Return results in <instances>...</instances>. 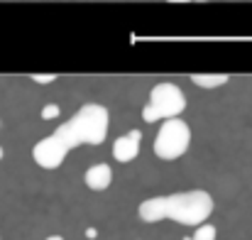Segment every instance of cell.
Instances as JSON below:
<instances>
[{"label":"cell","mask_w":252,"mask_h":240,"mask_svg":"<svg viewBox=\"0 0 252 240\" xmlns=\"http://www.w3.org/2000/svg\"><path fill=\"white\" fill-rule=\"evenodd\" d=\"M47 240H64V238H62V236H49Z\"/></svg>","instance_id":"4fadbf2b"},{"label":"cell","mask_w":252,"mask_h":240,"mask_svg":"<svg viewBox=\"0 0 252 240\" xmlns=\"http://www.w3.org/2000/svg\"><path fill=\"white\" fill-rule=\"evenodd\" d=\"M140 142H142V133L140 130H132V133H125L123 137L115 140L113 145V157L118 162H132L140 155Z\"/></svg>","instance_id":"5b68a950"},{"label":"cell","mask_w":252,"mask_h":240,"mask_svg":"<svg viewBox=\"0 0 252 240\" xmlns=\"http://www.w3.org/2000/svg\"><path fill=\"white\" fill-rule=\"evenodd\" d=\"M95 236H98V233H95V228H88V231H86V238H95Z\"/></svg>","instance_id":"7c38bea8"},{"label":"cell","mask_w":252,"mask_h":240,"mask_svg":"<svg viewBox=\"0 0 252 240\" xmlns=\"http://www.w3.org/2000/svg\"><path fill=\"white\" fill-rule=\"evenodd\" d=\"M191 145V128L181 120V118H171L164 120V125L157 133L155 140V155L159 160H179Z\"/></svg>","instance_id":"3957f363"},{"label":"cell","mask_w":252,"mask_h":240,"mask_svg":"<svg viewBox=\"0 0 252 240\" xmlns=\"http://www.w3.org/2000/svg\"><path fill=\"white\" fill-rule=\"evenodd\" d=\"M191 81L201 88H218L228 83V74H191Z\"/></svg>","instance_id":"ba28073f"},{"label":"cell","mask_w":252,"mask_h":240,"mask_svg":"<svg viewBox=\"0 0 252 240\" xmlns=\"http://www.w3.org/2000/svg\"><path fill=\"white\" fill-rule=\"evenodd\" d=\"M0 160H2V147H0Z\"/></svg>","instance_id":"5bb4252c"},{"label":"cell","mask_w":252,"mask_h":240,"mask_svg":"<svg viewBox=\"0 0 252 240\" xmlns=\"http://www.w3.org/2000/svg\"><path fill=\"white\" fill-rule=\"evenodd\" d=\"M147 108L155 113L157 120H171V118H179L186 108V98H184V91L176 86V83H157L152 91H150V103Z\"/></svg>","instance_id":"277c9868"},{"label":"cell","mask_w":252,"mask_h":240,"mask_svg":"<svg viewBox=\"0 0 252 240\" xmlns=\"http://www.w3.org/2000/svg\"><path fill=\"white\" fill-rule=\"evenodd\" d=\"M108 135V108L98 103H86L76 115L62 123L52 135L42 137L32 147V157L42 169L62 167L66 155L81 145H103Z\"/></svg>","instance_id":"6da1fadb"},{"label":"cell","mask_w":252,"mask_h":240,"mask_svg":"<svg viewBox=\"0 0 252 240\" xmlns=\"http://www.w3.org/2000/svg\"><path fill=\"white\" fill-rule=\"evenodd\" d=\"M164 201V218H171L181 226H203L206 218L213 213L216 204L213 196L203 189H191V191H179L162 196Z\"/></svg>","instance_id":"7a4b0ae2"},{"label":"cell","mask_w":252,"mask_h":240,"mask_svg":"<svg viewBox=\"0 0 252 240\" xmlns=\"http://www.w3.org/2000/svg\"><path fill=\"white\" fill-rule=\"evenodd\" d=\"M137 213H140V218H142L145 223L164 221V201H162V196H155V199L142 201L140 208H137Z\"/></svg>","instance_id":"52a82bcc"},{"label":"cell","mask_w":252,"mask_h":240,"mask_svg":"<svg viewBox=\"0 0 252 240\" xmlns=\"http://www.w3.org/2000/svg\"><path fill=\"white\" fill-rule=\"evenodd\" d=\"M193 240H216V226H211V223L198 226L193 233Z\"/></svg>","instance_id":"9c48e42d"},{"label":"cell","mask_w":252,"mask_h":240,"mask_svg":"<svg viewBox=\"0 0 252 240\" xmlns=\"http://www.w3.org/2000/svg\"><path fill=\"white\" fill-rule=\"evenodd\" d=\"M54 79H57L54 74H32V81H34V83H52Z\"/></svg>","instance_id":"8fae6325"},{"label":"cell","mask_w":252,"mask_h":240,"mask_svg":"<svg viewBox=\"0 0 252 240\" xmlns=\"http://www.w3.org/2000/svg\"><path fill=\"white\" fill-rule=\"evenodd\" d=\"M86 186L88 189H93V191H103V189H108L110 186V181H113V171H110V167L105 164V162H100V164H93L88 171H86Z\"/></svg>","instance_id":"8992f818"},{"label":"cell","mask_w":252,"mask_h":240,"mask_svg":"<svg viewBox=\"0 0 252 240\" xmlns=\"http://www.w3.org/2000/svg\"><path fill=\"white\" fill-rule=\"evenodd\" d=\"M57 115H59V105H57V103H49V105L42 108V118H44V120H54Z\"/></svg>","instance_id":"30bf717a"}]
</instances>
